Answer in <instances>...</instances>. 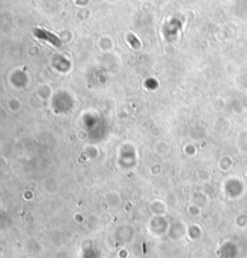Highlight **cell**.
Wrapping results in <instances>:
<instances>
[{"mask_svg":"<svg viewBox=\"0 0 247 258\" xmlns=\"http://www.w3.org/2000/svg\"><path fill=\"white\" fill-rule=\"evenodd\" d=\"M34 34L40 37V39H43V40H48L53 46H61V41L59 40V37H57L54 34L49 33V31H46V30H42V29H35L34 30Z\"/></svg>","mask_w":247,"mask_h":258,"instance_id":"1","label":"cell"}]
</instances>
